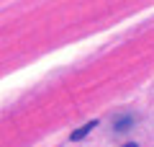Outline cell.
Returning <instances> with one entry per match:
<instances>
[{
	"label": "cell",
	"instance_id": "cell-1",
	"mask_svg": "<svg viewBox=\"0 0 154 147\" xmlns=\"http://www.w3.org/2000/svg\"><path fill=\"white\" fill-rule=\"evenodd\" d=\"M95 126H98V121H88V124H82V126H80V129H75V132H72V134H69V139L72 142H77V139H82V137H88L90 134V132H93L95 129Z\"/></svg>",
	"mask_w": 154,
	"mask_h": 147
},
{
	"label": "cell",
	"instance_id": "cell-2",
	"mask_svg": "<svg viewBox=\"0 0 154 147\" xmlns=\"http://www.w3.org/2000/svg\"><path fill=\"white\" fill-rule=\"evenodd\" d=\"M131 124H134V116H121V119L116 121V132H126V129H131Z\"/></svg>",
	"mask_w": 154,
	"mask_h": 147
},
{
	"label": "cell",
	"instance_id": "cell-3",
	"mask_svg": "<svg viewBox=\"0 0 154 147\" xmlns=\"http://www.w3.org/2000/svg\"><path fill=\"white\" fill-rule=\"evenodd\" d=\"M121 147H139V145H134V142H128V145H121Z\"/></svg>",
	"mask_w": 154,
	"mask_h": 147
}]
</instances>
